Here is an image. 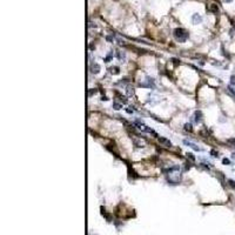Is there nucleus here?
I'll list each match as a JSON object with an SVG mask.
<instances>
[{
    "instance_id": "f03ea898",
    "label": "nucleus",
    "mask_w": 235,
    "mask_h": 235,
    "mask_svg": "<svg viewBox=\"0 0 235 235\" xmlns=\"http://www.w3.org/2000/svg\"><path fill=\"white\" fill-rule=\"evenodd\" d=\"M91 73H93V74H98V73H100L101 71V67L99 64H97V62H93L92 65H91Z\"/></svg>"
},
{
    "instance_id": "423d86ee",
    "label": "nucleus",
    "mask_w": 235,
    "mask_h": 235,
    "mask_svg": "<svg viewBox=\"0 0 235 235\" xmlns=\"http://www.w3.org/2000/svg\"><path fill=\"white\" fill-rule=\"evenodd\" d=\"M192 21H193V24L198 25V24H200L202 21V18L199 15V14H194V15L192 17Z\"/></svg>"
},
{
    "instance_id": "9d476101",
    "label": "nucleus",
    "mask_w": 235,
    "mask_h": 235,
    "mask_svg": "<svg viewBox=\"0 0 235 235\" xmlns=\"http://www.w3.org/2000/svg\"><path fill=\"white\" fill-rule=\"evenodd\" d=\"M109 72H111L112 74H119V73H120V68L118 67V66H113V67L109 68Z\"/></svg>"
},
{
    "instance_id": "aec40b11",
    "label": "nucleus",
    "mask_w": 235,
    "mask_h": 235,
    "mask_svg": "<svg viewBox=\"0 0 235 235\" xmlns=\"http://www.w3.org/2000/svg\"><path fill=\"white\" fill-rule=\"evenodd\" d=\"M231 84H232V85H235V75H232V76H231Z\"/></svg>"
},
{
    "instance_id": "393cba45",
    "label": "nucleus",
    "mask_w": 235,
    "mask_h": 235,
    "mask_svg": "<svg viewBox=\"0 0 235 235\" xmlns=\"http://www.w3.org/2000/svg\"><path fill=\"white\" fill-rule=\"evenodd\" d=\"M225 1H226V2H232L233 0H225Z\"/></svg>"
},
{
    "instance_id": "7ed1b4c3",
    "label": "nucleus",
    "mask_w": 235,
    "mask_h": 235,
    "mask_svg": "<svg viewBox=\"0 0 235 235\" xmlns=\"http://www.w3.org/2000/svg\"><path fill=\"white\" fill-rule=\"evenodd\" d=\"M158 140H159V142L161 143V145H164V146H166V147H172V142L166 139V137H164V136H159L158 137Z\"/></svg>"
},
{
    "instance_id": "6ab92c4d",
    "label": "nucleus",
    "mask_w": 235,
    "mask_h": 235,
    "mask_svg": "<svg viewBox=\"0 0 235 235\" xmlns=\"http://www.w3.org/2000/svg\"><path fill=\"white\" fill-rule=\"evenodd\" d=\"M186 155H187V158H189V159H191L192 161H195V156H194V155H193L192 153H187Z\"/></svg>"
},
{
    "instance_id": "1a4fd4ad",
    "label": "nucleus",
    "mask_w": 235,
    "mask_h": 235,
    "mask_svg": "<svg viewBox=\"0 0 235 235\" xmlns=\"http://www.w3.org/2000/svg\"><path fill=\"white\" fill-rule=\"evenodd\" d=\"M227 93H228L232 98H234L235 99V91H234V88H233L232 86H228V87H227Z\"/></svg>"
},
{
    "instance_id": "4468645a",
    "label": "nucleus",
    "mask_w": 235,
    "mask_h": 235,
    "mask_svg": "<svg viewBox=\"0 0 235 235\" xmlns=\"http://www.w3.org/2000/svg\"><path fill=\"white\" fill-rule=\"evenodd\" d=\"M228 185H229V187L232 188V189H235V181L234 180H228Z\"/></svg>"
},
{
    "instance_id": "412c9836",
    "label": "nucleus",
    "mask_w": 235,
    "mask_h": 235,
    "mask_svg": "<svg viewBox=\"0 0 235 235\" xmlns=\"http://www.w3.org/2000/svg\"><path fill=\"white\" fill-rule=\"evenodd\" d=\"M126 112L128 114H133V109H131V108H126Z\"/></svg>"
},
{
    "instance_id": "a211bd4d",
    "label": "nucleus",
    "mask_w": 235,
    "mask_h": 235,
    "mask_svg": "<svg viewBox=\"0 0 235 235\" xmlns=\"http://www.w3.org/2000/svg\"><path fill=\"white\" fill-rule=\"evenodd\" d=\"M112 55H113V53L111 52V53L107 55V58L105 59V62H109V61H111V59H112Z\"/></svg>"
},
{
    "instance_id": "f3484780",
    "label": "nucleus",
    "mask_w": 235,
    "mask_h": 235,
    "mask_svg": "<svg viewBox=\"0 0 235 235\" xmlns=\"http://www.w3.org/2000/svg\"><path fill=\"white\" fill-rule=\"evenodd\" d=\"M227 142H228L229 145L235 146V137H231V139H228V140H227Z\"/></svg>"
},
{
    "instance_id": "5701e85b",
    "label": "nucleus",
    "mask_w": 235,
    "mask_h": 235,
    "mask_svg": "<svg viewBox=\"0 0 235 235\" xmlns=\"http://www.w3.org/2000/svg\"><path fill=\"white\" fill-rule=\"evenodd\" d=\"M101 100H102V101H103V100L107 101V100H108V98H107V97H102V98H101Z\"/></svg>"
},
{
    "instance_id": "39448f33",
    "label": "nucleus",
    "mask_w": 235,
    "mask_h": 235,
    "mask_svg": "<svg viewBox=\"0 0 235 235\" xmlns=\"http://www.w3.org/2000/svg\"><path fill=\"white\" fill-rule=\"evenodd\" d=\"M194 121L196 122V124H200L202 120V112L201 111H196L195 113H194Z\"/></svg>"
},
{
    "instance_id": "9b49d317",
    "label": "nucleus",
    "mask_w": 235,
    "mask_h": 235,
    "mask_svg": "<svg viewBox=\"0 0 235 235\" xmlns=\"http://www.w3.org/2000/svg\"><path fill=\"white\" fill-rule=\"evenodd\" d=\"M126 92H127V95H128V97H132V95L134 94V88L131 87V86H127V87H126Z\"/></svg>"
},
{
    "instance_id": "f8f14e48",
    "label": "nucleus",
    "mask_w": 235,
    "mask_h": 235,
    "mask_svg": "<svg viewBox=\"0 0 235 235\" xmlns=\"http://www.w3.org/2000/svg\"><path fill=\"white\" fill-rule=\"evenodd\" d=\"M112 107H113L114 109H116V111H119V109H121V108H122V105H121V103H119V102H113V105H112Z\"/></svg>"
},
{
    "instance_id": "0eeeda50",
    "label": "nucleus",
    "mask_w": 235,
    "mask_h": 235,
    "mask_svg": "<svg viewBox=\"0 0 235 235\" xmlns=\"http://www.w3.org/2000/svg\"><path fill=\"white\" fill-rule=\"evenodd\" d=\"M116 58H118L120 61H125V59H126V54H125L124 52H121V51H116Z\"/></svg>"
},
{
    "instance_id": "dca6fc26",
    "label": "nucleus",
    "mask_w": 235,
    "mask_h": 235,
    "mask_svg": "<svg viewBox=\"0 0 235 235\" xmlns=\"http://www.w3.org/2000/svg\"><path fill=\"white\" fill-rule=\"evenodd\" d=\"M222 164L226 165V166H228V165H231V160L227 159V158H223V159H222Z\"/></svg>"
},
{
    "instance_id": "ddd939ff",
    "label": "nucleus",
    "mask_w": 235,
    "mask_h": 235,
    "mask_svg": "<svg viewBox=\"0 0 235 235\" xmlns=\"http://www.w3.org/2000/svg\"><path fill=\"white\" fill-rule=\"evenodd\" d=\"M185 131H187V132H192V131H193L192 124H185Z\"/></svg>"
},
{
    "instance_id": "f257e3e1",
    "label": "nucleus",
    "mask_w": 235,
    "mask_h": 235,
    "mask_svg": "<svg viewBox=\"0 0 235 235\" xmlns=\"http://www.w3.org/2000/svg\"><path fill=\"white\" fill-rule=\"evenodd\" d=\"M174 38L179 42H185L188 39V32L183 28H175L174 30Z\"/></svg>"
},
{
    "instance_id": "20e7f679",
    "label": "nucleus",
    "mask_w": 235,
    "mask_h": 235,
    "mask_svg": "<svg viewBox=\"0 0 235 235\" xmlns=\"http://www.w3.org/2000/svg\"><path fill=\"white\" fill-rule=\"evenodd\" d=\"M183 143H185V145H187L188 147L193 148L194 151H198V152H199V151H201V148H200L198 145H195L194 142H191V141H188V140H183Z\"/></svg>"
},
{
    "instance_id": "4be33fe9",
    "label": "nucleus",
    "mask_w": 235,
    "mask_h": 235,
    "mask_svg": "<svg viewBox=\"0 0 235 235\" xmlns=\"http://www.w3.org/2000/svg\"><path fill=\"white\" fill-rule=\"evenodd\" d=\"M106 39H107V41H109V42H113V38H112V36H107Z\"/></svg>"
},
{
    "instance_id": "6e6552de",
    "label": "nucleus",
    "mask_w": 235,
    "mask_h": 235,
    "mask_svg": "<svg viewBox=\"0 0 235 235\" xmlns=\"http://www.w3.org/2000/svg\"><path fill=\"white\" fill-rule=\"evenodd\" d=\"M133 143H134L136 147H139V148H142V147H145V143H143V141H141V140H137V139H134V140H133Z\"/></svg>"
},
{
    "instance_id": "2eb2a0df",
    "label": "nucleus",
    "mask_w": 235,
    "mask_h": 235,
    "mask_svg": "<svg viewBox=\"0 0 235 235\" xmlns=\"http://www.w3.org/2000/svg\"><path fill=\"white\" fill-rule=\"evenodd\" d=\"M210 154H212V156H214V158H219V153H217V151H215V149H212V151H210Z\"/></svg>"
},
{
    "instance_id": "b1692460",
    "label": "nucleus",
    "mask_w": 235,
    "mask_h": 235,
    "mask_svg": "<svg viewBox=\"0 0 235 235\" xmlns=\"http://www.w3.org/2000/svg\"><path fill=\"white\" fill-rule=\"evenodd\" d=\"M232 158H233V159H235V153H233V154H232Z\"/></svg>"
}]
</instances>
